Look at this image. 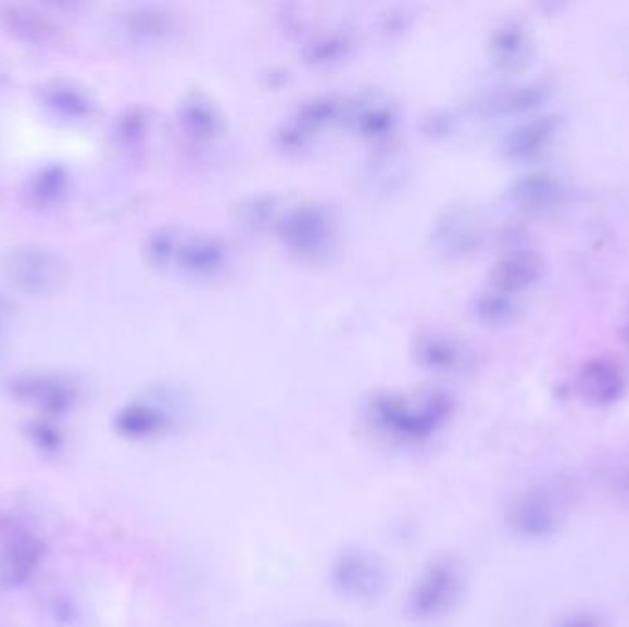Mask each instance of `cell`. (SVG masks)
I'll use <instances>...</instances> for the list:
<instances>
[{"label":"cell","mask_w":629,"mask_h":627,"mask_svg":"<svg viewBox=\"0 0 629 627\" xmlns=\"http://www.w3.org/2000/svg\"><path fill=\"white\" fill-rule=\"evenodd\" d=\"M32 437L36 438L39 448L55 449L60 448V435L49 425H36L32 429Z\"/></svg>","instance_id":"21"},{"label":"cell","mask_w":629,"mask_h":627,"mask_svg":"<svg viewBox=\"0 0 629 627\" xmlns=\"http://www.w3.org/2000/svg\"><path fill=\"white\" fill-rule=\"evenodd\" d=\"M557 627H602V622L594 615H575L569 616Z\"/></svg>","instance_id":"22"},{"label":"cell","mask_w":629,"mask_h":627,"mask_svg":"<svg viewBox=\"0 0 629 627\" xmlns=\"http://www.w3.org/2000/svg\"><path fill=\"white\" fill-rule=\"evenodd\" d=\"M580 390L593 405H612L622 394V372L607 359H594L581 371Z\"/></svg>","instance_id":"7"},{"label":"cell","mask_w":629,"mask_h":627,"mask_svg":"<svg viewBox=\"0 0 629 627\" xmlns=\"http://www.w3.org/2000/svg\"><path fill=\"white\" fill-rule=\"evenodd\" d=\"M7 269L13 281L32 291V293H49L65 280V263L54 252L25 247L13 251L8 258Z\"/></svg>","instance_id":"4"},{"label":"cell","mask_w":629,"mask_h":627,"mask_svg":"<svg viewBox=\"0 0 629 627\" xmlns=\"http://www.w3.org/2000/svg\"><path fill=\"white\" fill-rule=\"evenodd\" d=\"M331 586L341 597L365 602L381 594L387 574L376 557L363 550H347L330 568Z\"/></svg>","instance_id":"3"},{"label":"cell","mask_w":629,"mask_h":627,"mask_svg":"<svg viewBox=\"0 0 629 627\" xmlns=\"http://www.w3.org/2000/svg\"><path fill=\"white\" fill-rule=\"evenodd\" d=\"M4 21L13 34H17L26 41H45L54 30L49 21L42 18L39 13H34L32 10H21V8H8V12L4 13Z\"/></svg>","instance_id":"15"},{"label":"cell","mask_w":629,"mask_h":627,"mask_svg":"<svg viewBox=\"0 0 629 627\" xmlns=\"http://www.w3.org/2000/svg\"><path fill=\"white\" fill-rule=\"evenodd\" d=\"M477 313L486 323L503 324L514 315V302L508 294L495 289L493 293H486L485 297H480Z\"/></svg>","instance_id":"18"},{"label":"cell","mask_w":629,"mask_h":627,"mask_svg":"<svg viewBox=\"0 0 629 627\" xmlns=\"http://www.w3.org/2000/svg\"><path fill=\"white\" fill-rule=\"evenodd\" d=\"M559 504L546 491H532L512 510V523L523 536L545 538L559 525Z\"/></svg>","instance_id":"6"},{"label":"cell","mask_w":629,"mask_h":627,"mask_svg":"<svg viewBox=\"0 0 629 627\" xmlns=\"http://www.w3.org/2000/svg\"><path fill=\"white\" fill-rule=\"evenodd\" d=\"M556 129L557 122L551 116L532 120L510 135L506 151L514 159H527V156L536 155L545 148L546 143L551 142Z\"/></svg>","instance_id":"9"},{"label":"cell","mask_w":629,"mask_h":627,"mask_svg":"<svg viewBox=\"0 0 629 627\" xmlns=\"http://www.w3.org/2000/svg\"><path fill=\"white\" fill-rule=\"evenodd\" d=\"M166 427V416L148 405H129L118 414L116 429L122 437L150 438Z\"/></svg>","instance_id":"12"},{"label":"cell","mask_w":629,"mask_h":627,"mask_svg":"<svg viewBox=\"0 0 629 627\" xmlns=\"http://www.w3.org/2000/svg\"><path fill=\"white\" fill-rule=\"evenodd\" d=\"M456 353L458 352L455 348H451L445 342H429L424 350V355L429 359V365L442 366V368L455 365Z\"/></svg>","instance_id":"20"},{"label":"cell","mask_w":629,"mask_h":627,"mask_svg":"<svg viewBox=\"0 0 629 627\" xmlns=\"http://www.w3.org/2000/svg\"><path fill=\"white\" fill-rule=\"evenodd\" d=\"M13 394L52 414L63 413L74 401L73 387L52 377H26L13 385Z\"/></svg>","instance_id":"8"},{"label":"cell","mask_w":629,"mask_h":627,"mask_svg":"<svg viewBox=\"0 0 629 627\" xmlns=\"http://www.w3.org/2000/svg\"><path fill=\"white\" fill-rule=\"evenodd\" d=\"M540 275V262L530 252H516L504 258L495 271V286L499 291H521L532 286Z\"/></svg>","instance_id":"10"},{"label":"cell","mask_w":629,"mask_h":627,"mask_svg":"<svg viewBox=\"0 0 629 627\" xmlns=\"http://www.w3.org/2000/svg\"><path fill=\"white\" fill-rule=\"evenodd\" d=\"M45 544L34 534H21L0 554V586L7 589L30 580L42 562Z\"/></svg>","instance_id":"5"},{"label":"cell","mask_w":629,"mask_h":627,"mask_svg":"<svg viewBox=\"0 0 629 627\" xmlns=\"http://www.w3.org/2000/svg\"><path fill=\"white\" fill-rule=\"evenodd\" d=\"M288 238L299 249H318L320 241L326 238V223L313 210L297 212L289 220Z\"/></svg>","instance_id":"14"},{"label":"cell","mask_w":629,"mask_h":627,"mask_svg":"<svg viewBox=\"0 0 629 627\" xmlns=\"http://www.w3.org/2000/svg\"><path fill=\"white\" fill-rule=\"evenodd\" d=\"M461 568L453 560H437L419 574L408 592L407 613L413 620L431 622L453 610L461 597Z\"/></svg>","instance_id":"2"},{"label":"cell","mask_w":629,"mask_h":627,"mask_svg":"<svg viewBox=\"0 0 629 627\" xmlns=\"http://www.w3.org/2000/svg\"><path fill=\"white\" fill-rule=\"evenodd\" d=\"M66 175L61 167H47L41 170L36 179L32 180L30 196L36 203H54L65 193Z\"/></svg>","instance_id":"17"},{"label":"cell","mask_w":629,"mask_h":627,"mask_svg":"<svg viewBox=\"0 0 629 627\" xmlns=\"http://www.w3.org/2000/svg\"><path fill=\"white\" fill-rule=\"evenodd\" d=\"M304 627H334V626H326V624H324V626H320V624H315V626H304Z\"/></svg>","instance_id":"23"},{"label":"cell","mask_w":629,"mask_h":627,"mask_svg":"<svg viewBox=\"0 0 629 627\" xmlns=\"http://www.w3.org/2000/svg\"><path fill=\"white\" fill-rule=\"evenodd\" d=\"M42 102L52 113L65 116V118H85L89 116L92 103L84 90L76 89L74 85L55 81L42 90Z\"/></svg>","instance_id":"11"},{"label":"cell","mask_w":629,"mask_h":627,"mask_svg":"<svg viewBox=\"0 0 629 627\" xmlns=\"http://www.w3.org/2000/svg\"><path fill=\"white\" fill-rule=\"evenodd\" d=\"M559 193V185L552 179L551 175H530L527 179L519 180L512 196L523 209L540 210L554 203Z\"/></svg>","instance_id":"13"},{"label":"cell","mask_w":629,"mask_h":627,"mask_svg":"<svg viewBox=\"0 0 629 627\" xmlns=\"http://www.w3.org/2000/svg\"><path fill=\"white\" fill-rule=\"evenodd\" d=\"M493 48H495V58L504 66L519 65L525 54H527L525 32L516 24H508L506 28L499 32L495 42H493Z\"/></svg>","instance_id":"16"},{"label":"cell","mask_w":629,"mask_h":627,"mask_svg":"<svg viewBox=\"0 0 629 627\" xmlns=\"http://www.w3.org/2000/svg\"><path fill=\"white\" fill-rule=\"evenodd\" d=\"M219 262V251L210 243L193 246L192 249H186V263L193 265L196 269H210L216 267Z\"/></svg>","instance_id":"19"},{"label":"cell","mask_w":629,"mask_h":627,"mask_svg":"<svg viewBox=\"0 0 629 627\" xmlns=\"http://www.w3.org/2000/svg\"><path fill=\"white\" fill-rule=\"evenodd\" d=\"M451 411L444 396H431L419 406H411L395 398H381L372 406V416L378 427L400 440H424L444 424Z\"/></svg>","instance_id":"1"}]
</instances>
